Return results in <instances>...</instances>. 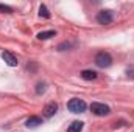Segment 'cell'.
I'll return each instance as SVG.
<instances>
[{
    "mask_svg": "<svg viewBox=\"0 0 134 132\" xmlns=\"http://www.w3.org/2000/svg\"><path fill=\"white\" fill-rule=\"evenodd\" d=\"M86 107H87V104L84 103V99H80V98H72L67 103V109L72 113H83L86 110Z\"/></svg>",
    "mask_w": 134,
    "mask_h": 132,
    "instance_id": "1",
    "label": "cell"
},
{
    "mask_svg": "<svg viewBox=\"0 0 134 132\" xmlns=\"http://www.w3.org/2000/svg\"><path fill=\"white\" fill-rule=\"evenodd\" d=\"M56 110H58V104H56V103H48V104L44 107V117L50 118V117H53V115L56 113Z\"/></svg>",
    "mask_w": 134,
    "mask_h": 132,
    "instance_id": "6",
    "label": "cell"
},
{
    "mask_svg": "<svg viewBox=\"0 0 134 132\" xmlns=\"http://www.w3.org/2000/svg\"><path fill=\"white\" fill-rule=\"evenodd\" d=\"M97 76H98V73L94 70H83L81 71V78L86 81H94V79H97Z\"/></svg>",
    "mask_w": 134,
    "mask_h": 132,
    "instance_id": "7",
    "label": "cell"
},
{
    "mask_svg": "<svg viewBox=\"0 0 134 132\" xmlns=\"http://www.w3.org/2000/svg\"><path fill=\"white\" fill-rule=\"evenodd\" d=\"M2 59L6 62V65H9V67H17V64H19L17 58H16L11 51H3V53H2Z\"/></svg>",
    "mask_w": 134,
    "mask_h": 132,
    "instance_id": "5",
    "label": "cell"
},
{
    "mask_svg": "<svg viewBox=\"0 0 134 132\" xmlns=\"http://www.w3.org/2000/svg\"><path fill=\"white\" fill-rule=\"evenodd\" d=\"M45 87H47L45 82H37V84H36V93H37V95L44 93V92H45Z\"/></svg>",
    "mask_w": 134,
    "mask_h": 132,
    "instance_id": "12",
    "label": "cell"
},
{
    "mask_svg": "<svg viewBox=\"0 0 134 132\" xmlns=\"http://www.w3.org/2000/svg\"><path fill=\"white\" fill-rule=\"evenodd\" d=\"M25 124H27V128H37L39 124H42V118L41 117H30Z\"/></svg>",
    "mask_w": 134,
    "mask_h": 132,
    "instance_id": "8",
    "label": "cell"
},
{
    "mask_svg": "<svg viewBox=\"0 0 134 132\" xmlns=\"http://www.w3.org/2000/svg\"><path fill=\"white\" fill-rule=\"evenodd\" d=\"M125 73H126V78H130V79H134V65L126 67Z\"/></svg>",
    "mask_w": 134,
    "mask_h": 132,
    "instance_id": "13",
    "label": "cell"
},
{
    "mask_svg": "<svg viewBox=\"0 0 134 132\" xmlns=\"http://www.w3.org/2000/svg\"><path fill=\"white\" fill-rule=\"evenodd\" d=\"M0 11L2 13H13V8L11 6H6V5H0Z\"/></svg>",
    "mask_w": 134,
    "mask_h": 132,
    "instance_id": "14",
    "label": "cell"
},
{
    "mask_svg": "<svg viewBox=\"0 0 134 132\" xmlns=\"http://www.w3.org/2000/svg\"><path fill=\"white\" fill-rule=\"evenodd\" d=\"M39 16L41 17H45V19H50V13H48V9H47L45 5H41L39 6Z\"/></svg>",
    "mask_w": 134,
    "mask_h": 132,
    "instance_id": "11",
    "label": "cell"
},
{
    "mask_svg": "<svg viewBox=\"0 0 134 132\" xmlns=\"http://www.w3.org/2000/svg\"><path fill=\"white\" fill-rule=\"evenodd\" d=\"M55 31L53 30H48V31H41V33L37 34V39L39 40H47V39H50V37H55Z\"/></svg>",
    "mask_w": 134,
    "mask_h": 132,
    "instance_id": "10",
    "label": "cell"
},
{
    "mask_svg": "<svg viewBox=\"0 0 134 132\" xmlns=\"http://www.w3.org/2000/svg\"><path fill=\"white\" fill-rule=\"evenodd\" d=\"M91 110H92V113L97 115V117H106V115L111 113L109 106H106V104H103V103H92V104H91Z\"/></svg>",
    "mask_w": 134,
    "mask_h": 132,
    "instance_id": "2",
    "label": "cell"
},
{
    "mask_svg": "<svg viewBox=\"0 0 134 132\" xmlns=\"http://www.w3.org/2000/svg\"><path fill=\"white\" fill-rule=\"evenodd\" d=\"M95 64L98 67H101V68H108V67H111V64H112V58H111L109 53L101 51V53H98L95 56Z\"/></svg>",
    "mask_w": 134,
    "mask_h": 132,
    "instance_id": "3",
    "label": "cell"
},
{
    "mask_svg": "<svg viewBox=\"0 0 134 132\" xmlns=\"http://www.w3.org/2000/svg\"><path fill=\"white\" fill-rule=\"evenodd\" d=\"M83 126H84V123L83 121H73L70 126H69V132H81L83 131Z\"/></svg>",
    "mask_w": 134,
    "mask_h": 132,
    "instance_id": "9",
    "label": "cell"
},
{
    "mask_svg": "<svg viewBox=\"0 0 134 132\" xmlns=\"http://www.w3.org/2000/svg\"><path fill=\"white\" fill-rule=\"evenodd\" d=\"M112 11H109V9H103L98 13V16H97V22L100 23V25H109L111 22H112Z\"/></svg>",
    "mask_w": 134,
    "mask_h": 132,
    "instance_id": "4",
    "label": "cell"
}]
</instances>
